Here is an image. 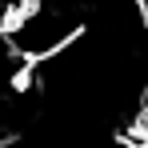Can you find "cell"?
<instances>
[{"mask_svg":"<svg viewBox=\"0 0 148 148\" xmlns=\"http://www.w3.org/2000/svg\"><path fill=\"white\" fill-rule=\"evenodd\" d=\"M80 28V8L64 0H20L4 16V40L24 64H36L72 44Z\"/></svg>","mask_w":148,"mask_h":148,"instance_id":"1","label":"cell"}]
</instances>
